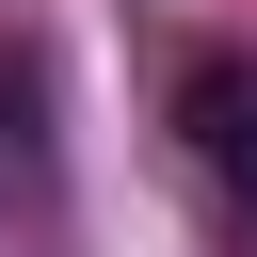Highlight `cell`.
Instances as JSON below:
<instances>
[{
	"mask_svg": "<svg viewBox=\"0 0 257 257\" xmlns=\"http://www.w3.org/2000/svg\"><path fill=\"white\" fill-rule=\"evenodd\" d=\"M177 145L209 161V193H225L241 241H257V64H241V48H209V64L177 80Z\"/></svg>",
	"mask_w": 257,
	"mask_h": 257,
	"instance_id": "1",
	"label": "cell"
}]
</instances>
